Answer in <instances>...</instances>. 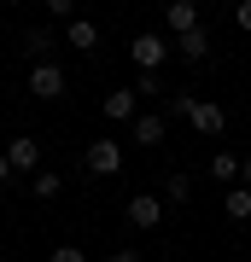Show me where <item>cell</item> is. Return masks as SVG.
Listing matches in <instances>:
<instances>
[{"mask_svg":"<svg viewBox=\"0 0 251 262\" xmlns=\"http://www.w3.org/2000/svg\"><path fill=\"white\" fill-rule=\"evenodd\" d=\"M169 53H176V47H169L164 35H152V29H146V35H134V41H129V58H134V70H140V76H158Z\"/></svg>","mask_w":251,"mask_h":262,"instance_id":"cell-1","label":"cell"},{"mask_svg":"<svg viewBox=\"0 0 251 262\" xmlns=\"http://www.w3.org/2000/svg\"><path fill=\"white\" fill-rule=\"evenodd\" d=\"M82 163L88 175H123V140H88Z\"/></svg>","mask_w":251,"mask_h":262,"instance_id":"cell-2","label":"cell"},{"mask_svg":"<svg viewBox=\"0 0 251 262\" xmlns=\"http://www.w3.org/2000/svg\"><path fill=\"white\" fill-rule=\"evenodd\" d=\"M164 210H169V204H164L158 192H134V198H129V227H134V233H152V227L164 222Z\"/></svg>","mask_w":251,"mask_h":262,"instance_id":"cell-3","label":"cell"},{"mask_svg":"<svg viewBox=\"0 0 251 262\" xmlns=\"http://www.w3.org/2000/svg\"><path fill=\"white\" fill-rule=\"evenodd\" d=\"M6 163H12V175H41V140H29V134L6 140Z\"/></svg>","mask_w":251,"mask_h":262,"instance_id":"cell-4","label":"cell"},{"mask_svg":"<svg viewBox=\"0 0 251 262\" xmlns=\"http://www.w3.org/2000/svg\"><path fill=\"white\" fill-rule=\"evenodd\" d=\"M187 122H193V134H205V140H216V134L228 128V111H222L216 99H199L193 111H187Z\"/></svg>","mask_w":251,"mask_h":262,"instance_id":"cell-5","label":"cell"},{"mask_svg":"<svg viewBox=\"0 0 251 262\" xmlns=\"http://www.w3.org/2000/svg\"><path fill=\"white\" fill-rule=\"evenodd\" d=\"M100 111H105V122H129V128H134V117H140V94H134V88H111Z\"/></svg>","mask_w":251,"mask_h":262,"instance_id":"cell-6","label":"cell"},{"mask_svg":"<svg viewBox=\"0 0 251 262\" xmlns=\"http://www.w3.org/2000/svg\"><path fill=\"white\" fill-rule=\"evenodd\" d=\"M29 94L35 99H65V70L59 64H35L29 70Z\"/></svg>","mask_w":251,"mask_h":262,"instance_id":"cell-7","label":"cell"},{"mask_svg":"<svg viewBox=\"0 0 251 262\" xmlns=\"http://www.w3.org/2000/svg\"><path fill=\"white\" fill-rule=\"evenodd\" d=\"M129 134H134L140 146H164V140H169V128H164V117H152V111H140Z\"/></svg>","mask_w":251,"mask_h":262,"instance_id":"cell-8","label":"cell"},{"mask_svg":"<svg viewBox=\"0 0 251 262\" xmlns=\"http://www.w3.org/2000/svg\"><path fill=\"white\" fill-rule=\"evenodd\" d=\"M176 53L187 58V64H205V58H210V35H205V29H193V35H176Z\"/></svg>","mask_w":251,"mask_h":262,"instance_id":"cell-9","label":"cell"},{"mask_svg":"<svg viewBox=\"0 0 251 262\" xmlns=\"http://www.w3.org/2000/svg\"><path fill=\"white\" fill-rule=\"evenodd\" d=\"M164 24L176 29V35H193V29H199V6H193V0H176V6L164 12Z\"/></svg>","mask_w":251,"mask_h":262,"instance_id":"cell-10","label":"cell"},{"mask_svg":"<svg viewBox=\"0 0 251 262\" xmlns=\"http://www.w3.org/2000/svg\"><path fill=\"white\" fill-rule=\"evenodd\" d=\"M65 41L76 53H93L100 47V24H88V18H76V24H65Z\"/></svg>","mask_w":251,"mask_h":262,"instance_id":"cell-11","label":"cell"},{"mask_svg":"<svg viewBox=\"0 0 251 262\" xmlns=\"http://www.w3.org/2000/svg\"><path fill=\"white\" fill-rule=\"evenodd\" d=\"M59 192H65V175H59V169L29 175V198H41V204H47V198H59Z\"/></svg>","mask_w":251,"mask_h":262,"instance_id":"cell-12","label":"cell"},{"mask_svg":"<svg viewBox=\"0 0 251 262\" xmlns=\"http://www.w3.org/2000/svg\"><path fill=\"white\" fill-rule=\"evenodd\" d=\"M24 53L35 58V64H47V53H53V29L35 24V29H24Z\"/></svg>","mask_w":251,"mask_h":262,"instance_id":"cell-13","label":"cell"},{"mask_svg":"<svg viewBox=\"0 0 251 262\" xmlns=\"http://www.w3.org/2000/svg\"><path fill=\"white\" fill-rule=\"evenodd\" d=\"M222 210H228V222H251V187H228Z\"/></svg>","mask_w":251,"mask_h":262,"instance_id":"cell-14","label":"cell"},{"mask_svg":"<svg viewBox=\"0 0 251 262\" xmlns=\"http://www.w3.org/2000/svg\"><path fill=\"white\" fill-rule=\"evenodd\" d=\"M210 181H240V158H234V151H210Z\"/></svg>","mask_w":251,"mask_h":262,"instance_id":"cell-15","label":"cell"},{"mask_svg":"<svg viewBox=\"0 0 251 262\" xmlns=\"http://www.w3.org/2000/svg\"><path fill=\"white\" fill-rule=\"evenodd\" d=\"M187 198H193V175H181V169H176V175L164 181V204H187Z\"/></svg>","mask_w":251,"mask_h":262,"instance_id":"cell-16","label":"cell"},{"mask_svg":"<svg viewBox=\"0 0 251 262\" xmlns=\"http://www.w3.org/2000/svg\"><path fill=\"white\" fill-rule=\"evenodd\" d=\"M47 18H59V24H76V0H47Z\"/></svg>","mask_w":251,"mask_h":262,"instance_id":"cell-17","label":"cell"},{"mask_svg":"<svg viewBox=\"0 0 251 262\" xmlns=\"http://www.w3.org/2000/svg\"><path fill=\"white\" fill-rule=\"evenodd\" d=\"M47 262H88V251H82V245H59Z\"/></svg>","mask_w":251,"mask_h":262,"instance_id":"cell-18","label":"cell"},{"mask_svg":"<svg viewBox=\"0 0 251 262\" xmlns=\"http://www.w3.org/2000/svg\"><path fill=\"white\" fill-rule=\"evenodd\" d=\"M134 94H140V99H158L164 88H158V76H134Z\"/></svg>","mask_w":251,"mask_h":262,"instance_id":"cell-19","label":"cell"},{"mask_svg":"<svg viewBox=\"0 0 251 262\" xmlns=\"http://www.w3.org/2000/svg\"><path fill=\"white\" fill-rule=\"evenodd\" d=\"M234 24H240L245 35H251V0H240V6H234Z\"/></svg>","mask_w":251,"mask_h":262,"instance_id":"cell-20","label":"cell"},{"mask_svg":"<svg viewBox=\"0 0 251 262\" xmlns=\"http://www.w3.org/2000/svg\"><path fill=\"white\" fill-rule=\"evenodd\" d=\"M240 187H251V151L240 158Z\"/></svg>","mask_w":251,"mask_h":262,"instance_id":"cell-21","label":"cell"},{"mask_svg":"<svg viewBox=\"0 0 251 262\" xmlns=\"http://www.w3.org/2000/svg\"><path fill=\"white\" fill-rule=\"evenodd\" d=\"M111 262H140V251H129V245H123V251H111Z\"/></svg>","mask_w":251,"mask_h":262,"instance_id":"cell-22","label":"cell"},{"mask_svg":"<svg viewBox=\"0 0 251 262\" xmlns=\"http://www.w3.org/2000/svg\"><path fill=\"white\" fill-rule=\"evenodd\" d=\"M6 181H12V163H6V151H0V187H6Z\"/></svg>","mask_w":251,"mask_h":262,"instance_id":"cell-23","label":"cell"}]
</instances>
